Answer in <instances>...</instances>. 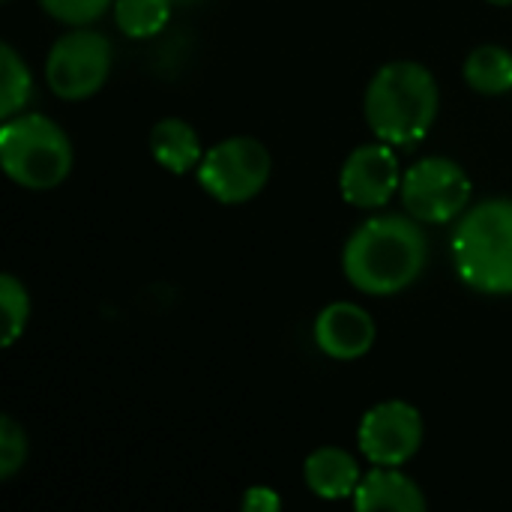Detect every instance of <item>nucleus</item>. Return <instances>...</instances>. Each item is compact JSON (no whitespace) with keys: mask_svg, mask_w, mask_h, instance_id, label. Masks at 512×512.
Returning a JSON list of instances; mask_svg holds the SVG:
<instances>
[{"mask_svg":"<svg viewBox=\"0 0 512 512\" xmlns=\"http://www.w3.org/2000/svg\"><path fill=\"white\" fill-rule=\"evenodd\" d=\"M0 312H3V348L15 345L18 336H24V327L30 321V294L24 282H18L12 273L0 276Z\"/></svg>","mask_w":512,"mask_h":512,"instance_id":"obj_17","label":"nucleus"},{"mask_svg":"<svg viewBox=\"0 0 512 512\" xmlns=\"http://www.w3.org/2000/svg\"><path fill=\"white\" fill-rule=\"evenodd\" d=\"M0 117L9 120L24 111L33 93V78L12 45L0 48Z\"/></svg>","mask_w":512,"mask_h":512,"instance_id":"obj_16","label":"nucleus"},{"mask_svg":"<svg viewBox=\"0 0 512 512\" xmlns=\"http://www.w3.org/2000/svg\"><path fill=\"white\" fill-rule=\"evenodd\" d=\"M465 81L483 96H501L512 90V51L501 45H480L465 60Z\"/></svg>","mask_w":512,"mask_h":512,"instance_id":"obj_14","label":"nucleus"},{"mask_svg":"<svg viewBox=\"0 0 512 512\" xmlns=\"http://www.w3.org/2000/svg\"><path fill=\"white\" fill-rule=\"evenodd\" d=\"M27 462V432L15 417H0V480H12Z\"/></svg>","mask_w":512,"mask_h":512,"instance_id":"obj_18","label":"nucleus"},{"mask_svg":"<svg viewBox=\"0 0 512 512\" xmlns=\"http://www.w3.org/2000/svg\"><path fill=\"white\" fill-rule=\"evenodd\" d=\"M441 90L435 75L417 60L381 66L363 96V114L378 141L411 147L423 141L438 117Z\"/></svg>","mask_w":512,"mask_h":512,"instance_id":"obj_2","label":"nucleus"},{"mask_svg":"<svg viewBox=\"0 0 512 512\" xmlns=\"http://www.w3.org/2000/svg\"><path fill=\"white\" fill-rule=\"evenodd\" d=\"M111 72V42L87 27L63 33L45 60V81L54 96L78 102L102 90Z\"/></svg>","mask_w":512,"mask_h":512,"instance_id":"obj_7","label":"nucleus"},{"mask_svg":"<svg viewBox=\"0 0 512 512\" xmlns=\"http://www.w3.org/2000/svg\"><path fill=\"white\" fill-rule=\"evenodd\" d=\"M315 345L333 360H357L375 345V321L357 303H330L315 318Z\"/></svg>","mask_w":512,"mask_h":512,"instance_id":"obj_10","label":"nucleus"},{"mask_svg":"<svg viewBox=\"0 0 512 512\" xmlns=\"http://www.w3.org/2000/svg\"><path fill=\"white\" fill-rule=\"evenodd\" d=\"M354 507L360 512H423L426 498H423V489L399 468L375 465L369 474H363V480L354 492Z\"/></svg>","mask_w":512,"mask_h":512,"instance_id":"obj_11","label":"nucleus"},{"mask_svg":"<svg viewBox=\"0 0 512 512\" xmlns=\"http://www.w3.org/2000/svg\"><path fill=\"white\" fill-rule=\"evenodd\" d=\"M426 261V231L414 216H375L348 237L342 252L348 282L369 297H393L411 288Z\"/></svg>","mask_w":512,"mask_h":512,"instance_id":"obj_1","label":"nucleus"},{"mask_svg":"<svg viewBox=\"0 0 512 512\" xmlns=\"http://www.w3.org/2000/svg\"><path fill=\"white\" fill-rule=\"evenodd\" d=\"M360 453L372 465H405L417 456L423 444V417L414 405L402 399L381 402L366 411L357 429Z\"/></svg>","mask_w":512,"mask_h":512,"instance_id":"obj_8","label":"nucleus"},{"mask_svg":"<svg viewBox=\"0 0 512 512\" xmlns=\"http://www.w3.org/2000/svg\"><path fill=\"white\" fill-rule=\"evenodd\" d=\"M459 279L492 297L512 294V201L489 198L462 213L453 234Z\"/></svg>","mask_w":512,"mask_h":512,"instance_id":"obj_3","label":"nucleus"},{"mask_svg":"<svg viewBox=\"0 0 512 512\" xmlns=\"http://www.w3.org/2000/svg\"><path fill=\"white\" fill-rule=\"evenodd\" d=\"M303 480H306L312 495H318L324 501H342V498H354L363 474H360L357 459L348 450L321 447L306 459Z\"/></svg>","mask_w":512,"mask_h":512,"instance_id":"obj_12","label":"nucleus"},{"mask_svg":"<svg viewBox=\"0 0 512 512\" xmlns=\"http://www.w3.org/2000/svg\"><path fill=\"white\" fill-rule=\"evenodd\" d=\"M402 204L408 216H414L423 225H447L459 219L471 204V177L468 171L447 159V156H429L414 162L402 174Z\"/></svg>","mask_w":512,"mask_h":512,"instance_id":"obj_6","label":"nucleus"},{"mask_svg":"<svg viewBox=\"0 0 512 512\" xmlns=\"http://www.w3.org/2000/svg\"><path fill=\"white\" fill-rule=\"evenodd\" d=\"M195 171L201 189L213 201L246 204L267 186L273 162H270V150L258 138L237 135L210 147Z\"/></svg>","mask_w":512,"mask_h":512,"instance_id":"obj_5","label":"nucleus"},{"mask_svg":"<svg viewBox=\"0 0 512 512\" xmlns=\"http://www.w3.org/2000/svg\"><path fill=\"white\" fill-rule=\"evenodd\" d=\"M240 507L246 512H276L282 507V498L267 486H252V489H246Z\"/></svg>","mask_w":512,"mask_h":512,"instance_id":"obj_20","label":"nucleus"},{"mask_svg":"<svg viewBox=\"0 0 512 512\" xmlns=\"http://www.w3.org/2000/svg\"><path fill=\"white\" fill-rule=\"evenodd\" d=\"M171 18V0H117L114 21L129 39H150L162 33Z\"/></svg>","mask_w":512,"mask_h":512,"instance_id":"obj_15","label":"nucleus"},{"mask_svg":"<svg viewBox=\"0 0 512 512\" xmlns=\"http://www.w3.org/2000/svg\"><path fill=\"white\" fill-rule=\"evenodd\" d=\"M339 189L351 207H360V210L384 207L402 189V171H399L393 144L378 141V144L357 147L342 165Z\"/></svg>","mask_w":512,"mask_h":512,"instance_id":"obj_9","label":"nucleus"},{"mask_svg":"<svg viewBox=\"0 0 512 512\" xmlns=\"http://www.w3.org/2000/svg\"><path fill=\"white\" fill-rule=\"evenodd\" d=\"M486 3H492V6H512V0H486Z\"/></svg>","mask_w":512,"mask_h":512,"instance_id":"obj_21","label":"nucleus"},{"mask_svg":"<svg viewBox=\"0 0 512 512\" xmlns=\"http://www.w3.org/2000/svg\"><path fill=\"white\" fill-rule=\"evenodd\" d=\"M186 3H189V0H186ZM192 3H195V0H192Z\"/></svg>","mask_w":512,"mask_h":512,"instance_id":"obj_22","label":"nucleus"},{"mask_svg":"<svg viewBox=\"0 0 512 512\" xmlns=\"http://www.w3.org/2000/svg\"><path fill=\"white\" fill-rule=\"evenodd\" d=\"M75 153L69 135L45 114H15L0 129V165L24 189L42 192L60 186L72 171Z\"/></svg>","mask_w":512,"mask_h":512,"instance_id":"obj_4","label":"nucleus"},{"mask_svg":"<svg viewBox=\"0 0 512 512\" xmlns=\"http://www.w3.org/2000/svg\"><path fill=\"white\" fill-rule=\"evenodd\" d=\"M117 0H39V6L63 21V24H72V27H84L90 21H96L105 9H111Z\"/></svg>","mask_w":512,"mask_h":512,"instance_id":"obj_19","label":"nucleus"},{"mask_svg":"<svg viewBox=\"0 0 512 512\" xmlns=\"http://www.w3.org/2000/svg\"><path fill=\"white\" fill-rule=\"evenodd\" d=\"M150 153L171 174H189L204 159L198 132L180 117H165L150 129Z\"/></svg>","mask_w":512,"mask_h":512,"instance_id":"obj_13","label":"nucleus"}]
</instances>
